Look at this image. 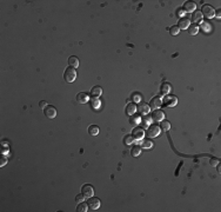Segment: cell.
Instances as JSON below:
<instances>
[{"mask_svg":"<svg viewBox=\"0 0 221 212\" xmlns=\"http://www.w3.org/2000/svg\"><path fill=\"white\" fill-rule=\"evenodd\" d=\"M139 141V146L143 147V149H151L153 146V143L151 140H138Z\"/></svg>","mask_w":221,"mask_h":212,"instance_id":"d6986e66","label":"cell"},{"mask_svg":"<svg viewBox=\"0 0 221 212\" xmlns=\"http://www.w3.org/2000/svg\"><path fill=\"white\" fill-rule=\"evenodd\" d=\"M137 110L139 111L140 114H143V115H146L149 113L151 111V107H149V105L146 104V103H139V106L137 107Z\"/></svg>","mask_w":221,"mask_h":212,"instance_id":"ba28073f","label":"cell"},{"mask_svg":"<svg viewBox=\"0 0 221 212\" xmlns=\"http://www.w3.org/2000/svg\"><path fill=\"white\" fill-rule=\"evenodd\" d=\"M160 134V127L157 126V125H151V126L147 127V134L149 138H155Z\"/></svg>","mask_w":221,"mask_h":212,"instance_id":"3957f363","label":"cell"},{"mask_svg":"<svg viewBox=\"0 0 221 212\" xmlns=\"http://www.w3.org/2000/svg\"><path fill=\"white\" fill-rule=\"evenodd\" d=\"M177 13H178V15H180V17H182L186 12H185V9L184 8H178V11H177Z\"/></svg>","mask_w":221,"mask_h":212,"instance_id":"836d02e7","label":"cell"},{"mask_svg":"<svg viewBox=\"0 0 221 212\" xmlns=\"http://www.w3.org/2000/svg\"><path fill=\"white\" fill-rule=\"evenodd\" d=\"M198 32H199V26L196 24H192L188 26V33L190 35H195Z\"/></svg>","mask_w":221,"mask_h":212,"instance_id":"ac0fdd59","label":"cell"},{"mask_svg":"<svg viewBox=\"0 0 221 212\" xmlns=\"http://www.w3.org/2000/svg\"><path fill=\"white\" fill-rule=\"evenodd\" d=\"M133 100L135 101V103H140V100H141V95L138 94V93H135V94L133 95Z\"/></svg>","mask_w":221,"mask_h":212,"instance_id":"4dcf8cb0","label":"cell"},{"mask_svg":"<svg viewBox=\"0 0 221 212\" xmlns=\"http://www.w3.org/2000/svg\"><path fill=\"white\" fill-rule=\"evenodd\" d=\"M215 15H216L218 18H220V17H221V13H220V11H216V12H215Z\"/></svg>","mask_w":221,"mask_h":212,"instance_id":"8d00e7d4","label":"cell"},{"mask_svg":"<svg viewBox=\"0 0 221 212\" xmlns=\"http://www.w3.org/2000/svg\"><path fill=\"white\" fill-rule=\"evenodd\" d=\"M81 193L86 197V198H91V197H93V193H94V189H93V186L92 185H90V184H86V185H84L82 186V189H81Z\"/></svg>","mask_w":221,"mask_h":212,"instance_id":"5b68a950","label":"cell"},{"mask_svg":"<svg viewBox=\"0 0 221 212\" xmlns=\"http://www.w3.org/2000/svg\"><path fill=\"white\" fill-rule=\"evenodd\" d=\"M6 163H7V159L4 156H1V158H0V166H4Z\"/></svg>","mask_w":221,"mask_h":212,"instance_id":"d6a6232c","label":"cell"},{"mask_svg":"<svg viewBox=\"0 0 221 212\" xmlns=\"http://www.w3.org/2000/svg\"><path fill=\"white\" fill-rule=\"evenodd\" d=\"M123 143H125V145L129 146V145H132V144L134 143V138L132 136H126V137H125V139H123Z\"/></svg>","mask_w":221,"mask_h":212,"instance_id":"4316f807","label":"cell"},{"mask_svg":"<svg viewBox=\"0 0 221 212\" xmlns=\"http://www.w3.org/2000/svg\"><path fill=\"white\" fill-rule=\"evenodd\" d=\"M180 32V28L177 26V25H174V26H172L171 28H169V33L172 34V35H177L178 33Z\"/></svg>","mask_w":221,"mask_h":212,"instance_id":"83f0119b","label":"cell"},{"mask_svg":"<svg viewBox=\"0 0 221 212\" xmlns=\"http://www.w3.org/2000/svg\"><path fill=\"white\" fill-rule=\"evenodd\" d=\"M101 93H102V90H101V87H99V86H94V87L92 89V91H91V95L93 98H97V99L101 95Z\"/></svg>","mask_w":221,"mask_h":212,"instance_id":"9a60e30c","label":"cell"},{"mask_svg":"<svg viewBox=\"0 0 221 212\" xmlns=\"http://www.w3.org/2000/svg\"><path fill=\"white\" fill-rule=\"evenodd\" d=\"M210 164H212V165L214 166V165H216V164H218V160H216V159H212V161H210Z\"/></svg>","mask_w":221,"mask_h":212,"instance_id":"d590c367","label":"cell"},{"mask_svg":"<svg viewBox=\"0 0 221 212\" xmlns=\"http://www.w3.org/2000/svg\"><path fill=\"white\" fill-rule=\"evenodd\" d=\"M195 8H196V6H195V3H193V1H186L184 5L185 12H194Z\"/></svg>","mask_w":221,"mask_h":212,"instance_id":"4fadbf2b","label":"cell"},{"mask_svg":"<svg viewBox=\"0 0 221 212\" xmlns=\"http://www.w3.org/2000/svg\"><path fill=\"white\" fill-rule=\"evenodd\" d=\"M76 78V72H75V69L73 67H68L66 69L65 72H64V79L67 81V83H73Z\"/></svg>","mask_w":221,"mask_h":212,"instance_id":"6da1fadb","label":"cell"},{"mask_svg":"<svg viewBox=\"0 0 221 212\" xmlns=\"http://www.w3.org/2000/svg\"><path fill=\"white\" fill-rule=\"evenodd\" d=\"M92 106L94 109H99L100 106H101V103L99 101V99H97V98H93V100H92Z\"/></svg>","mask_w":221,"mask_h":212,"instance_id":"f1b7e54d","label":"cell"},{"mask_svg":"<svg viewBox=\"0 0 221 212\" xmlns=\"http://www.w3.org/2000/svg\"><path fill=\"white\" fill-rule=\"evenodd\" d=\"M39 106H40L41 109H46V107H47V106H48V105H47V103H46V101H44V100H42V101H40Z\"/></svg>","mask_w":221,"mask_h":212,"instance_id":"e575fe53","label":"cell"},{"mask_svg":"<svg viewBox=\"0 0 221 212\" xmlns=\"http://www.w3.org/2000/svg\"><path fill=\"white\" fill-rule=\"evenodd\" d=\"M68 64H70L71 67H73V69H76V67L79 66V59L76 57L72 55V57H70V59H68Z\"/></svg>","mask_w":221,"mask_h":212,"instance_id":"e0dca14e","label":"cell"},{"mask_svg":"<svg viewBox=\"0 0 221 212\" xmlns=\"http://www.w3.org/2000/svg\"><path fill=\"white\" fill-rule=\"evenodd\" d=\"M87 209H88V205L85 204L84 201H82V203H79L78 207H76V210H78L79 212H86V211H87Z\"/></svg>","mask_w":221,"mask_h":212,"instance_id":"484cf974","label":"cell"},{"mask_svg":"<svg viewBox=\"0 0 221 212\" xmlns=\"http://www.w3.org/2000/svg\"><path fill=\"white\" fill-rule=\"evenodd\" d=\"M132 137L134 138V140H141L145 137V132L141 127H135L132 132Z\"/></svg>","mask_w":221,"mask_h":212,"instance_id":"8992f818","label":"cell"},{"mask_svg":"<svg viewBox=\"0 0 221 212\" xmlns=\"http://www.w3.org/2000/svg\"><path fill=\"white\" fill-rule=\"evenodd\" d=\"M152 120H153V119H152V117H148V115L146 114L145 117H143V118L141 119V121H140V123L142 124V126H143V127H148V125H151Z\"/></svg>","mask_w":221,"mask_h":212,"instance_id":"44dd1931","label":"cell"},{"mask_svg":"<svg viewBox=\"0 0 221 212\" xmlns=\"http://www.w3.org/2000/svg\"><path fill=\"white\" fill-rule=\"evenodd\" d=\"M131 153H132V156H133V157H139V156L141 155V146H139V145L133 146V147H132Z\"/></svg>","mask_w":221,"mask_h":212,"instance_id":"7402d4cb","label":"cell"},{"mask_svg":"<svg viewBox=\"0 0 221 212\" xmlns=\"http://www.w3.org/2000/svg\"><path fill=\"white\" fill-rule=\"evenodd\" d=\"M201 14L205 15L208 19H210V18H213L215 15V11L210 5H204L202 8H201Z\"/></svg>","mask_w":221,"mask_h":212,"instance_id":"7a4b0ae2","label":"cell"},{"mask_svg":"<svg viewBox=\"0 0 221 212\" xmlns=\"http://www.w3.org/2000/svg\"><path fill=\"white\" fill-rule=\"evenodd\" d=\"M88 133L92 134V136H98V133H99V127L95 126V125H92V126H90V129H88Z\"/></svg>","mask_w":221,"mask_h":212,"instance_id":"d4e9b609","label":"cell"},{"mask_svg":"<svg viewBox=\"0 0 221 212\" xmlns=\"http://www.w3.org/2000/svg\"><path fill=\"white\" fill-rule=\"evenodd\" d=\"M189 25H190V23H189V20H188L187 18H181L180 21H179L178 27L181 28V30H186V28H188Z\"/></svg>","mask_w":221,"mask_h":212,"instance_id":"5bb4252c","label":"cell"},{"mask_svg":"<svg viewBox=\"0 0 221 212\" xmlns=\"http://www.w3.org/2000/svg\"><path fill=\"white\" fill-rule=\"evenodd\" d=\"M137 111V106L134 104H128L127 107H126V114L127 115H133Z\"/></svg>","mask_w":221,"mask_h":212,"instance_id":"ffe728a7","label":"cell"},{"mask_svg":"<svg viewBox=\"0 0 221 212\" xmlns=\"http://www.w3.org/2000/svg\"><path fill=\"white\" fill-rule=\"evenodd\" d=\"M76 100H78L79 104H86L90 100V97H88L87 93L80 92V93H78V95H76Z\"/></svg>","mask_w":221,"mask_h":212,"instance_id":"7c38bea8","label":"cell"},{"mask_svg":"<svg viewBox=\"0 0 221 212\" xmlns=\"http://www.w3.org/2000/svg\"><path fill=\"white\" fill-rule=\"evenodd\" d=\"M161 104H162V100L159 97H154V98H152V100L149 103V107L153 110H159Z\"/></svg>","mask_w":221,"mask_h":212,"instance_id":"8fae6325","label":"cell"},{"mask_svg":"<svg viewBox=\"0 0 221 212\" xmlns=\"http://www.w3.org/2000/svg\"><path fill=\"white\" fill-rule=\"evenodd\" d=\"M160 129H161L162 131L167 132V131L171 129V124H169V121H167V120H161V124H160Z\"/></svg>","mask_w":221,"mask_h":212,"instance_id":"603a6c76","label":"cell"},{"mask_svg":"<svg viewBox=\"0 0 221 212\" xmlns=\"http://www.w3.org/2000/svg\"><path fill=\"white\" fill-rule=\"evenodd\" d=\"M192 19H193V21L194 24L196 23H202V14H201V12H193V15H192Z\"/></svg>","mask_w":221,"mask_h":212,"instance_id":"2e32d148","label":"cell"},{"mask_svg":"<svg viewBox=\"0 0 221 212\" xmlns=\"http://www.w3.org/2000/svg\"><path fill=\"white\" fill-rule=\"evenodd\" d=\"M162 101L165 103V105L167 107H173V106H175L178 104V99H177L175 95H168V94L164 98Z\"/></svg>","mask_w":221,"mask_h":212,"instance_id":"277c9868","label":"cell"},{"mask_svg":"<svg viewBox=\"0 0 221 212\" xmlns=\"http://www.w3.org/2000/svg\"><path fill=\"white\" fill-rule=\"evenodd\" d=\"M85 198H86V197H85V196L81 193V195H78V196L75 197V200L78 201V203H82V201L85 200Z\"/></svg>","mask_w":221,"mask_h":212,"instance_id":"f546056e","label":"cell"},{"mask_svg":"<svg viewBox=\"0 0 221 212\" xmlns=\"http://www.w3.org/2000/svg\"><path fill=\"white\" fill-rule=\"evenodd\" d=\"M164 118H165V113L161 110H154V112L152 113V119L155 121H161L164 120Z\"/></svg>","mask_w":221,"mask_h":212,"instance_id":"9c48e42d","label":"cell"},{"mask_svg":"<svg viewBox=\"0 0 221 212\" xmlns=\"http://www.w3.org/2000/svg\"><path fill=\"white\" fill-rule=\"evenodd\" d=\"M201 27H202L204 30H206L207 32H208V31H210V27H209V25H208L207 23H202V25H201Z\"/></svg>","mask_w":221,"mask_h":212,"instance_id":"1f68e13d","label":"cell"},{"mask_svg":"<svg viewBox=\"0 0 221 212\" xmlns=\"http://www.w3.org/2000/svg\"><path fill=\"white\" fill-rule=\"evenodd\" d=\"M88 207L91 209V210H97V209H99V206H100V200L98 199V198H94V197H91L90 198V200H88Z\"/></svg>","mask_w":221,"mask_h":212,"instance_id":"30bf717a","label":"cell"},{"mask_svg":"<svg viewBox=\"0 0 221 212\" xmlns=\"http://www.w3.org/2000/svg\"><path fill=\"white\" fill-rule=\"evenodd\" d=\"M44 113L47 118H50V119H54L56 117V110L53 107V106H47L46 109H44Z\"/></svg>","mask_w":221,"mask_h":212,"instance_id":"52a82bcc","label":"cell"},{"mask_svg":"<svg viewBox=\"0 0 221 212\" xmlns=\"http://www.w3.org/2000/svg\"><path fill=\"white\" fill-rule=\"evenodd\" d=\"M169 91H171V85L167 84V83L162 84V86H161V93L164 94V95H167L169 93Z\"/></svg>","mask_w":221,"mask_h":212,"instance_id":"cb8c5ba5","label":"cell"}]
</instances>
